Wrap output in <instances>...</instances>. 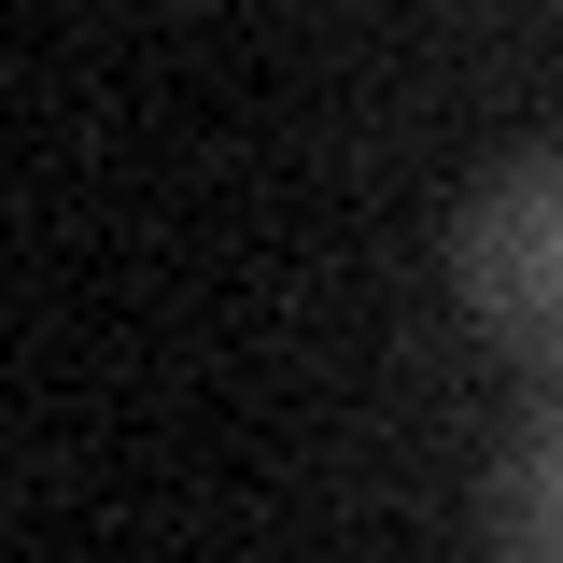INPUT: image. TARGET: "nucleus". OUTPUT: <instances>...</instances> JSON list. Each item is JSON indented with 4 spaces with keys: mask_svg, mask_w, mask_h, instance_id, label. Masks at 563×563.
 <instances>
[{
    "mask_svg": "<svg viewBox=\"0 0 563 563\" xmlns=\"http://www.w3.org/2000/svg\"><path fill=\"white\" fill-rule=\"evenodd\" d=\"M493 536L563 563V395L521 422V437H507V465H493Z\"/></svg>",
    "mask_w": 563,
    "mask_h": 563,
    "instance_id": "nucleus-2",
    "label": "nucleus"
},
{
    "mask_svg": "<svg viewBox=\"0 0 563 563\" xmlns=\"http://www.w3.org/2000/svg\"><path fill=\"white\" fill-rule=\"evenodd\" d=\"M451 282L507 352H563V155H507L465 225H451Z\"/></svg>",
    "mask_w": 563,
    "mask_h": 563,
    "instance_id": "nucleus-1",
    "label": "nucleus"
}]
</instances>
